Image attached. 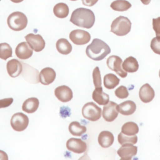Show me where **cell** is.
Wrapping results in <instances>:
<instances>
[{"mask_svg":"<svg viewBox=\"0 0 160 160\" xmlns=\"http://www.w3.org/2000/svg\"><path fill=\"white\" fill-rule=\"evenodd\" d=\"M70 21L77 26L89 29L94 24L95 16L91 9L79 8L72 12Z\"/></svg>","mask_w":160,"mask_h":160,"instance_id":"cell-1","label":"cell"},{"mask_svg":"<svg viewBox=\"0 0 160 160\" xmlns=\"http://www.w3.org/2000/svg\"><path fill=\"white\" fill-rule=\"evenodd\" d=\"M111 52L109 46L103 41L95 38L86 49V55L94 61L103 59Z\"/></svg>","mask_w":160,"mask_h":160,"instance_id":"cell-2","label":"cell"},{"mask_svg":"<svg viewBox=\"0 0 160 160\" xmlns=\"http://www.w3.org/2000/svg\"><path fill=\"white\" fill-rule=\"evenodd\" d=\"M131 28L130 20L124 16H120L116 18L111 23V32L117 36H122L128 34Z\"/></svg>","mask_w":160,"mask_h":160,"instance_id":"cell-3","label":"cell"},{"mask_svg":"<svg viewBox=\"0 0 160 160\" xmlns=\"http://www.w3.org/2000/svg\"><path fill=\"white\" fill-rule=\"evenodd\" d=\"M7 23L10 29L19 31L26 28L28 24V18L24 13L16 11L9 15L7 19Z\"/></svg>","mask_w":160,"mask_h":160,"instance_id":"cell-4","label":"cell"},{"mask_svg":"<svg viewBox=\"0 0 160 160\" xmlns=\"http://www.w3.org/2000/svg\"><path fill=\"white\" fill-rule=\"evenodd\" d=\"M101 109L92 102L86 103L82 108V114L84 118L91 121H96L101 116Z\"/></svg>","mask_w":160,"mask_h":160,"instance_id":"cell-5","label":"cell"},{"mask_svg":"<svg viewBox=\"0 0 160 160\" xmlns=\"http://www.w3.org/2000/svg\"><path fill=\"white\" fill-rule=\"evenodd\" d=\"M29 124L28 117L22 112L15 113L11 119V126L14 131H22L25 130Z\"/></svg>","mask_w":160,"mask_h":160,"instance_id":"cell-6","label":"cell"},{"mask_svg":"<svg viewBox=\"0 0 160 160\" xmlns=\"http://www.w3.org/2000/svg\"><path fill=\"white\" fill-rule=\"evenodd\" d=\"M106 64L111 70L115 71L120 77L124 78L127 76V72L122 68V61L120 57L116 55L111 56L108 58Z\"/></svg>","mask_w":160,"mask_h":160,"instance_id":"cell-7","label":"cell"},{"mask_svg":"<svg viewBox=\"0 0 160 160\" xmlns=\"http://www.w3.org/2000/svg\"><path fill=\"white\" fill-rule=\"evenodd\" d=\"M118 113L119 105L113 101H109L108 104L104 106L102 115L105 121L112 122L118 117Z\"/></svg>","mask_w":160,"mask_h":160,"instance_id":"cell-8","label":"cell"},{"mask_svg":"<svg viewBox=\"0 0 160 160\" xmlns=\"http://www.w3.org/2000/svg\"><path fill=\"white\" fill-rule=\"evenodd\" d=\"M69 39L76 45H84L87 44L91 39L90 34L84 30L75 29L69 34Z\"/></svg>","mask_w":160,"mask_h":160,"instance_id":"cell-9","label":"cell"},{"mask_svg":"<svg viewBox=\"0 0 160 160\" xmlns=\"http://www.w3.org/2000/svg\"><path fill=\"white\" fill-rule=\"evenodd\" d=\"M25 39L30 47L36 52L41 51L45 47V41L39 34H28L25 36Z\"/></svg>","mask_w":160,"mask_h":160,"instance_id":"cell-10","label":"cell"},{"mask_svg":"<svg viewBox=\"0 0 160 160\" xmlns=\"http://www.w3.org/2000/svg\"><path fill=\"white\" fill-rule=\"evenodd\" d=\"M68 150L75 153L81 154L84 152L87 149V145L84 141L81 139L70 138L66 142Z\"/></svg>","mask_w":160,"mask_h":160,"instance_id":"cell-11","label":"cell"},{"mask_svg":"<svg viewBox=\"0 0 160 160\" xmlns=\"http://www.w3.org/2000/svg\"><path fill=\"white\" fill-rule=\"evenodd\" d=\"M138 147L132 144H125L118 150L117 153L121 159L129 160L136 155Z\"/></svg>","mask_w":160,"mask_h":160,"instance_id":"cell-12","label":"cell"},{"mask_svg":"<svg viewBox=\"0 0 160 160\" xmlns=\"http://www.w3.org/2000/svg\"><path fill=\"white\" fill-rule=\"evenodd\" d=\"M54 94L58 100L63 102L71 101L73 97L72 90L66 85L57 87L54 90Z\"/></svg>","mask_w":160,"mask_h":160,"instance_id":"cell-13","label":"cell"},{"mask_svg":"<svg viewBox=\"0 0 160 160\" xmlns=\"http://www.w3.org/2000/svg\"><path fill=\"white\" fill-rule=\"evenodd\" d=\"M33 49L27 42H22L18 44L15 49L16 56L20 59H27L31 57Z\"/></svg>","mask_w":160,"mask_h":160,"instance_id":"cell-14","label":"cell"},{"mask_svg":"<svg viewBox=\"0 0 160 160\" xmlns=\"http://www.w3.org/2000/svg\"><path fill=\"white\" fill-rule=\"evenodd\" d=\"M56 76V72L52 68H45L39 73V82L43 85H49L54 81Z\"/></svg>","mask_w":160,"mask_h":160,"instance_id":"cell-15","label":"cell"},{"mask_svg":"<svg viewBox=\"0 0 160 160\" xmlns=\"http://www.w3.org/2000/svg\"><path fill=\"white\" fill-rule=\"evenodd\" d=\"M155 92L152 87L148 83L142 85L139 91V96L141 101L145 103L151 102L154 98Z\"/></svg>","mask_w":160,"mask_h":160,"instance_id":"cell-16","label":"cell"},{"mask_svg":"<svg viewBox=\"0 0 160 160\" xmlns=\"http://www.w3.org/2000/svg\"><path fill=\"white\" fill-rule=\"evenodd\" d=\"M22 64L16 59H12L8 61L6 69L8 74L12 78H16L20 75L22 71Z\"/></svg>","mask_w":160,"mask_h":160,"instance_id":"cell-17","label":"cell"},{"mask_svg":"<svg viewBox=\"0 0 160 160\" xmlns=\"http://www.w3.org/2000/svg\"><path fill=\"white\" fill-rule=\"evenodd\" d=\"M98 139L99 145L102 148H107L112 144L114 138L110 131H102L99 133Z\"/></svg>","mask_w":160,"mask_h":160,"instance_id":"cell-18","label":"cell"},{"mask_svg":"<svg viewBox=\"0 0 160 160\" xmlns=\"http://www.w3.org/2000/svg\"><path fill=\"white\" fill-rule=\"evenodd\" d=\"M92 99L99 105H106L109 101V96L102 91V87L95 88L92 94Z\"/></svg>","mask_w":160,"mask_h":160,"instance_id":"cell-19","label":"cell"},{"mask_svg":"<svg viewBox=\"0 0 160 160\" xmlns=\"http://www.w3.org/2000/svg\"><path fill=\"white\" fill-rule=\"evenodd\" d=\"M136 109V105L132 101H126L119 105V112L124 116L132 114Z\"/></svg>","mask_w":160,"mask_h":160,"instance_id":"cell-20","label":"cell"},{"mask_svg":"<svg viewBox=\"0 0 160 160\" xmlns=\"http://www.w3.org/2000/svg\"><path fill=\"white\" fill-rule=\"evenodd\" d=\"M39 102L36 98H30L25 100L22 105V109L27 113H33L38 108Z\"/></svg>","mask_w":160,"mask_h":160,"instance_id":"cell-21","label":"cell"},{"mask_svg":"<svg viewBox=\"0 0 160 160\" xmlns=\"http://www.w3.org/2000/svg\"><path fill=\"white\" fill-rule=\"evenodd\" d=\"M122 66L125 71L129 72H134L137 71L139 68L138 61L132 56H129L124 61Z\"/></svg>","mask_w":160,"mask_h":160,"instance_id":"cell-22","label":"cell"},{"mask_svg":"<svg viewBox=\"0 0 160 160\" xmlns=\"http://www.w3.org/2000/svg\"><path fill=\"white\" fill-rule=\"evenodd\" d=\"M56 49L58 51L64 55L69 54L72 51V46L65 38H61L56 42Z\"/></svg>","mask_w":160,"mask_h":160,"instance_id":"cell-23","label":"cell"},{"mask_svg":"<svg viewBox=\"0 0 160 160\" xmlns=\"http://www.w3.org/2000/svg\"><path fill=\"white\" fill-rule=\"evenodd\" d=\"M53 12L59 18H65L69 14L68 6L64 2L58 3L54 6Z\"/></svg>","mask_w":160,"mask_h":160,"instance_id":"cell-24","label":"cell"},{"mask_svg":"<svg viewBox=\"0 0 160 160\" xmlns=\"http://www.w3.org/2000/svg\"><path fill=\"white\" fill-rule=\"evenodd\" d=\"M119 79L116 75L109 73L104 77V86L108 89H112L119 84Z\"/></svg>","mask_w":160,"mask_h":160,"instance_id":"cell-25","label":"cell"},{"mask_svg":"<svg viewBox=\"0 0 160 160\" xmlns=\"http://www.w3.org/2000/svg\"><path fill=\"white\" fill-rule=\"evenodd\" d=\"M69 131L73 136H81L86 132V127L78 121H72L69 126Z\"/></svg>","mask_w":160,"mask_h":160,"instance_id":"cell-26","label":"cell"},{"mask_svg":"<svg viewBox=\"0 0 160 160\" xmlns=\"http://www.w3.org/2000/svg\"><path fill=\"white\" fill-rule=\"evenodd\" d=\"M121 132L128 136H134L139 132V127L134 122H127L122 126Z\"/></svg>","mask_w":160,"mask_h":160,"instance_id":"cell-27","label":"cell"},{"mask_svg":"<svg viewBox=\"0 0 160 160\" xmlns=\"http://www.w3.org/2000/svg\"><path fill=\"white\" fill-rule=\"evenodd\" d=\"M131 4L126 0H115L111 2V8L117 11H127L131 7Z\"/></svg>","mask_w":160,"mask_h":160,"instance_id":"cell-28","label":"cell"},{"mask_svg":"<svg viewBox=\"0 0 160 160\" xmlns=\"http://www.w3.org/2000/svg\"><path fill=\"white\" fill-rule=\"evenodd\" d=\"M118 140L121 145L125 144H135L138 141V137L136 135L128 136L121 132L118 136Z\"/></svg>","mask_w":160,"mask_h":160,"instance_id":"cell-29","label":"cell"},{"mask_svg":"<svg viewBox=\"0 0 160 160\" xmlns=\"http://www.w3.org/2000/svg\"><path fill=\"white\" fill-rule=\"evenodd\" d=\"M12 55V50L10 45L6 42L0 43V59L6 60Z\"/></svg>","mask_w":160,"mask_h":160,"instance_id":"cell-30","label":"cell"},{"mask_svg":"<svg viewBox=\"0 0 160 160\" xmlns=\"http://www.w3.org/2000/svg\"><path fill=\"white\" fill-rule=\"evenodd\" d=\"M92 79L95 88H101V78L99 67L96 66L92 71Z\"/></svg>","mask_w":160,"mask_h":160,"instance_id":"cell-31","label":"cell"},{"mask_svg":"<svg viewBox=\"0 0 160 160\" xmlns=\"http://www.w3.org/2000/svg\"><path fill=\"white\" fill-rule=\"evenodd\" d=\"M150 46L154 52L160 55V36H156V37L152 38Z\"/></svg>","mask_w":160,"mask_h":160,"instance_id":"cell-32","label":"cell"},{"mask_svg":"<svg viewBox=\"0 0 160 160\" xmlns=\"http://www.w3.org/2000/svg\"><path fill=\"white\" fill-rule=\"evenodd\" d=\"M115 95L119 99H125L128 97L129 92L126 87L124 86H120L114 91Z\"/></svg>","mask_w":160,"mask_h":160,"instance_id":"cell-33","label":"cell"},{"mask_svg":"<svg viewBox=\"0 0 160 160\" xmlns=\"http://www.w3.org/2000/svg\"><path fill=\"white\" fill-rule=\"evenodd\" d=\"M152 28L156 36H160V17L152 19Z\"/></svg>","mask_w":160,"mask_h":160,"instance_id":"cell-34","label":"cell"},{"mask_svg":"<svg viewBox=\"0 0 160 160\" xmlns=\"http://www.w3.org/2000/svg\"><path fill=\"white\" fill-rule=\"evenodd\" d=\"M12 102H13V99L12 98L0 99V109L9 106L12 103Z\"/></svg>","mask_w":160,"mask_h":160,"instance_id":"cell-35","label":"cell"},{"mask_svg":"<svg viewBox=\"0 0 160 160\" xmlns=\"http://www.w3.org/2000/svg\"><path fill=\"white\" fill-rule=\"evenodd\" d=\"M98 1V0H82V4L87 6H92Z\"/></svg>","mask_w":160,"mask_h":160,"instance_id":"cell-36","label":"cell"},{"mask_svg":"<svg viewBox=\"0 0 160 160\" xmlns=\"http://www.w3.org/2000/svg\"><path fill=\"white\" fill-rule=\"evenodd\" d=\"M0 159H4V160L8 159L7 154L2 150H0Z\"/></svg>","mask_w":160,"mask_h":160,"instance_id":"cell-37","label":"cell"},{"mask_svg":"<svg viewBox=\"0 0 160 160\" xmlns=\"http://www.w3.org/2000/svg\"><path fill=\"white\" fill-rule=\"evenodd\" d=\"M151 1V0H141V2H142L143 4H144V5H148V4H149L150 3Z\"/></svg>","mask_w":160,"mask_h":160,"instance_id":"cell-38","label":"cell"},{"mask_svg":"<svg viewBox=\"0 0 160 160\" xmlns=\"http://www.w3.org/2000/svg\"><path fill=\"white\" fill-rule=\"evenodd\" d=\"M11 1L14 3H19V2H22L23 0H11Z\"/></svg>","mask_w":160,"mask_h":160,"instance_id":"cell-39","label":"cell"},{"mask_svg":"<svg viewBox=\"0 0 160 160\" xmlns=\"http://www.w3.org/2000/svg\"><path fill=\"white\" fill-rule=\"evenodd\" d=\"M159 78H160V70H159Z\"/></svg>","mask_w":160,"mask_h":160,"instance_id":"cell-40","label":"cell"},{"mask_svg":"<svg viewBox=\"0 0 160 160\" xmlns=\"http://www.w3.org/2000/svg\"><path fill=\"white\" fill-rule=\"evenodd\" d=\"M71 1H77V0H71Z\"/></svg>","mask_w":160,"mask_h":160,"instance_id":"cell-41","label":"cell"},{"mask_svg":"<svg viewBox=\"0 0 160 160\" xmlns=\"http://www.w3.org/2000/svg\"><path fill=\"white\" fill-rule=\"evenodd\" d=\"M0 1H1V0H0Z\"/></svg>","mask_w":160,"mask_h":160,"instance_id":"cell-42","label":"cell"}]
</instances>
